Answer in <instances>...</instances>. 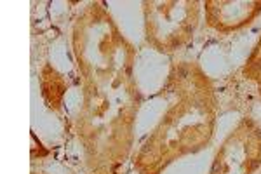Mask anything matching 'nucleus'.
I'll use <instances>...</instances> for the list:
<instances>
[{
    "mask_svg": "<svg viewBox=\"0 0 261 174\" xmlns=\"http://www.w3.org/2000/svg\"><path fill=\"white\" fill-rule=\"evenodd\" d=\"M73 53L84 101L77 133L89 174H120L133 150L141 97L134 80L136 49L103 4L92 2L73 24Z\"/></svg>",
    "mask_w": 261,
    "mask_h": 174,
    "instance_id": "1",
    "label": "nucleus"
},
{
    "mask_svg": "<svg viewBox=\"0 0 261 174\" xmlns=\"http://www.w3.org/2000/svg\"><path fill=\"white\" fill-rule=\"evenodd\" d=\"M162 96L167 100L166 112L133 160L138 174H162L178 159L207 148L214 136L216 91L197 63H176Z\"/></svg>",
    "mask_w": 261,
    "mask_h": 174,
    "instance_id": "2",
    "label": "nucleus"
},
{
    "mask_svg": "<svg viewBox=\"0 0 261 174\" xmlns=\"http://www.w3.org/2000/svg\"><path fill=\"white\" fill-rule=\"evenodd\" d=\"M143 6L145 42L159 53L171 54L190 44L200 23L197 0H146Z\"/></svg>",
    "mask_w": 261,
    "mask_h": 174,
    "instance_id": "3",
    "label": "nucleus"
},
{
    "mask_svg": "<svg viewBox=\"0 0 261 174\" xmlns=\"http://www.w3.org/2000/svg\"><path fill=\"white\" fill-rule=\"evenodd\" d=\"M259 167L261 126L251 117H244L221 143L209 174H254Z\"/></svg>",
    "mask_w": 261,
    "mask_h": 174,
    "instance_id": "4",
    "label": "nucleus"
},
{
    "mask_svg": "<svg viewBox=\"0 0 261 174\" xmlns=\"http://www.w3.org/2000/svg\"><path fill=\"white\" fill-rule=\"evenodd\" d=\"M202 6L207 27L223 35L246 28L261 14V0H207Z\"/></svg>",
    "mask_w": 261,
    "mask_h": 174,
    "instance_id": "5",
    "label": "nucleus"
},
{
    "mask_svg": "<svg viewBox=\"0 0 261 174\" xmlns=\"http://www.w3.org/2000/svg\"><path fill=\"white\" fill-rule=\"evenodd\" d=\"M242 73L249 80H252V82L258 84L259 94H261V39L258 40V44L254 45L249 59H247V63L244 65Z\"/></svg>",
    "mask_w": 261,
    "mask_h": 174,
    "instance_id": "6",
    "label": "nucleus"
},
{
    "mask_svg": "<svg viewBox=\"0 0 261 174\" xmlns=\"http://www.w3.org/2000/svg\"><path fill=\"white\" fill-rule=\"evenodd\" d=\"M33 174H37V172H33Z\"/></svg>",
    "mask_w": 261,
    "mask_h": 174,
    "instance_id": "7",
    "label": "nucleus"
}]
</instances>
